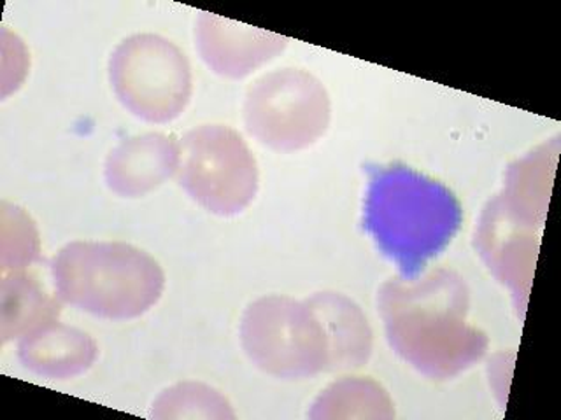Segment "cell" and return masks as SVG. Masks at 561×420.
Returning <instances> with one entry per match:
<instances>
[{"label":"cell","mask_w":561,"mask_h":420,"mask_svg":"<svg viewBox=\"0 0 561 420\" xmlns=\"http://www.w3.org/2000/svg\"><path fill=\"white\" fill-rule=\"evenodd\" d=\"M377 305L391 349L428 378H453L486 354L488 337L467 320L469 289L455 271L390 280Z\"/></svg>","instance_id":"1"},{"label":"cell","mask_w":561,"mask_h":420,"mask_svg":"<svg viewBox=\"0 0 561 420\" xmlns=\"http://www.w3.org/2000/svg\"><path fill=\"white\" fill-rule=\"evenodd\" d=\"M460 207L451 192L405 166L376 172L368 184L365 226L405 277L451 241Z\"/></svg>","instance_id":"2"},{"label":"cell","mask_w":561,"mask_h":420,"mask_svg":"<svg viewBox=\"0 0 561 420\" xmlns=\"http://www.w3.org/2000/svg\"><path fill=\"white\" fill-rule=\"evenodd\" d=\"M51 276L61 302L110 320L146 314L165 289L157 259L125 242H70L53 258Z\"/></svg>","instance_id":"3"},{"label":"cell","mask_w":561,"mask_h":420,"mask_svg":"<svg viewBox=\"0 0 561 420\" xmlns=\"http://www.w3.org/2000/svg\"><path fill=\"white\" fill-rule=\"evenodd\" d=\"M241 343L254 366L280 381H304L329 368V347L311 305L263 296L245 308Z\"/></svg>","instance_id":"4"},{"label":"cell","mask_w":561,"mask_h":420,"mask_svg":"<svg viewBox=\"0 0 561 420\" xmlns=\"http://www.w3.org/2000/svg\"><path fill=\"white\" fill-rule=\"evenodd\" d=\"M242 110L250 136L279 153L311 148L332 118L327 88L311 72L294 67L256 79L245 92Z\"/></svg>","instance_id":"5"},{"label":"cell","mask_w":561,"mask_h":420,"mask_svg":"<svg viewBox=\"0 0 561 420\" xmlns=\"http://www.w3.org/2000/svg\"><path fill=\"white\" fill-rule=\"evenodd\" d=\"M110 81L125 109L157 125L180 118L192 98L188 58L162 35L122 40L111 55Z\"/></svg>","instance_id":"6"},{"label":"cell","mask_w":561,"mask_h":420,"mask_svg":"<svg viewBox=\"0 0 561 420\" xmlns=\"http://www.w3.org/2000/svg\"><path fill=\"white\" fill-rule=\"evenodd\" d=\"M181 188L210 214H241L259 191V165L241 133L202 125L180 140L175 171Z\"/></svg>","instance_id":"7"},{"label":"cell","mask_w":561,"mask_h":420,"mask_svg":"<svg viewBox=\"0 0 561 420\" xmlns=\"http://www.w3.org/2000/svg\"><path fill=\"white\" fill-rule=\"evenodd\" d=\"M539 244L537 228L519 223L499 198L488 203L476 233V247L493 276L513 291L517 308H525L528 300Z\"/></svg>","instance_id":"8"},{"label":"cell","mask_w":561,"mask_h":420,"mask_svg":"<svg viewBox=\"0 0 561 420\" xmlns=\"http://www.w3.org/2000/svg\"><path fill=\"white\" fill-rule=\"evenodd\" d=\"M195 40L202 60L225 78L241 79L285 51L288 39L216 14L201 13Z\"/></svg>","instance_id":"9"},{"label":"cell","mask_w":561,"mask_h":420,"mask_svg":"<svg viewBox=\"0 0 561 420\" xmlns=\"http://www.w3.org/2000/svg\"><path fill=\"white\" fill-rule=\"evenodd\" d=\"M180 140L163 133H142L119 142L105 160L104 177L119 197H145L175 175Z\"/></svg>","instance_id":"10"},{"label":"cell","mask_w":561,"mask_h":420,"mask_svg":"<svg viewBox=\"0 0 561 420\" xmlns=\"http://www.w3.org/2000/svg\"><path fill=\"white\" fill-rule=\"evenodd\" d=\"M99 347L88 332L60 320L28 332L18 343V358L35 375L67 381L95 363Z\"/></svg>","instance_id":"11"},{"label":"cell","mask_w":561,"mask_h":420,"mask_svg":"<svg viewBox=\"0 0 561 420\" xmlns=\"http://www.w3.org/2000/svg\"><path fill=\"white\" fill-rule=\"evenodd\" d=\"M329 347L327 372L358 370L373 354V328L364 312L341 293H316L307 298Z\"/></svg>","instance_id":"12"},{"label":"cell","mask_w":561,"mask_h":420,"mask_svg":"<svg viewBox=\"0 0 561 420\" xmlns=\"http://www.w3.org/2000/svg\"><path fill=\"white\" fill-rule=\"evenodd\" d=\"M558 140L540 145L508 168L499 200L519 223L542 228L548 215L552 177L558 162Z\"/></svg>","instance_id":"13"},{"label":"cell","mask_w":561,"mask_h":420,"mask_svg":"<svg viewBox=\"0 0 561 420\" xmlns=\"http://www.w3.org/2000/svg\"><path fill=\"white\" fill-rule=\"evenodd\" d=\"M60 314V298L49 294L31 271H4L0 282L2 343L22 340L28 332L58 320Z\"/></svg>","instance_id":"14"},{"label":"cell","mask_w":561,"mask_h":420,"mask_svg":"<svg viewBox=\"0 0 561 420\" xmlns=\"http://www.w3.org/2000/svg\"><path fill=\"white\" fill-rule=\"evenodd\" d=\"M311 419H391L393 401L382 385L364 376H344L316 398Z\"/></svg>","instance_id":"15"},{"label":"cell","mask_w":561,"mask_h":420,"mask_svg":"<svg viewBox=\"0 0 561 420\" xmlns=\"http://www.w3.org/2000/svg\"><path fill=\"white\" fill-rule=\"evenodd\" d=\"M157 419H236L224 394L209 385L183 382L163 390L151 407Z\"/></svg>","instance_id":"16"},{"label":"cell","mask_w":561,"mask_h":420,"mask_svg":"<svg viewBox=\"0 0 561 420\" xmlns=\"http://www.w3.org/2000/svg\"><path fill=\"white\" fill-rule=\"evenodd\" d=\"M39 232L22 207L0 203V265L4 271L26 270L39 258Z\"/></svg>","instance_id":"17"}]
</instances>
